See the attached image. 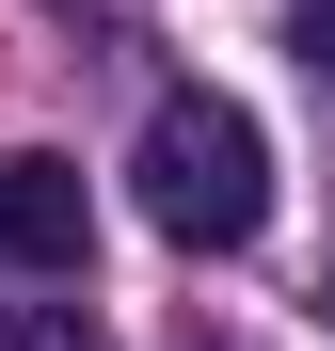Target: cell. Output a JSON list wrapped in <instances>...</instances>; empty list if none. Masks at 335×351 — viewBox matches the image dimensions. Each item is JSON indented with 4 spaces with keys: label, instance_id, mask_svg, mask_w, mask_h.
<instances>
[{
    "label": "cell",
    "instance_id": "obj_1",
    "mask_svg": "<svg viewBox=\"0 0 335 351\" xmlns=\"http://www.w3.org/2000/svg\"><path fill=\"white\" fill-rule=\"evenodd\" d=\"M128 176H144V223L192 240V256H240L256 223H271V144H256L240 96H160Z\"/></svg>",
    "mask_w": 335,
    "mask_h": 351
},
{
    "label": "cell",
    "instance_id": "obj_2",
    "mask_svg": "<svg viewBox=\"0 0 335 351\" xmlns=\"http://www.w3.org/2000/svg\"><path fill=\"white\" fill-rule=\"evenodd\" d=\"M80 160H48V144H0V256L16 271H80Z\"/></svg>",
    "mask_w": 335,
    "mask_h": 351
},
{
    "label": "cell",
    "instance_id": "obj_3",
    "mask_svg": "<svg viewBox=\"0 0 335 351\" xmlns=\"http://www.w3.org/2000/svg\"><path fill=\"white\" fill-rule=\"evenodd\" d=\"M0 351H112L96 304H0Z\"/></svg>",
    "mask_w": 335,
    "mask_h": 351
},
{
    "label": "cell",
    "instance_id": "obj_4",
    "mask_svg": "<svg viewBox=\"0 0 335 351\" xmlns=\"http://www.w3.org/2000/svg\"><path fill=\"white\" fill-rule=\"evenodd\" d=\"M288 32H303V64L335 80V0H303V16H288Z\"/></svg>",
    "mask_w": 335,
    "mask_h": 351
},
{
    "label": "cell",
    "instance_id": "obj_5",
    "mask_svg": "<svg viewBox=\"0 0 335 351\" xmlns=\"http://www.w3.org/2000/svg\"><path fill=\"white\" fill-rule=\"evenodd\" d=\"M192 351H208V335H192Z\"/></svg>",
    "mask_w": 335,
    "mask_h": 351
}]
</instances>
